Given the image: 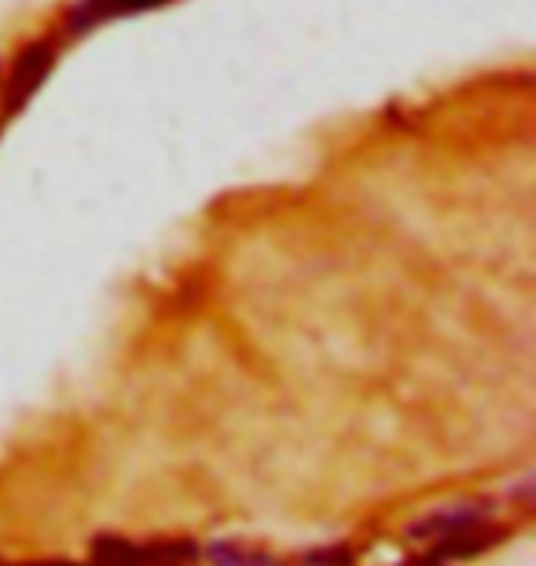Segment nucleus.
<instances>
[{"label": "nucleus", "instance_id": "39448f33", "mask_svg": "<svg viewBox=\"0 0 536 566\" xmlns=\"http://www.w3.org/2000/svg\"><path fill=\"white\" fill-rule=\"evenodd\" d=\"M210 559L217 566H280L265 552H250L243 545H235V541H217V545H210Z\"/></svg>", "mask_w": 536, "mask_h": 566}, {"label": "nucleus", "instance_id": "1a4fd4ad", "mask_svg": "<svg viewBox=\"0 0 536 566\" xmlns=\"http://www.w3.org/2000/svg\"><path fill=\"white\" fill-rule=\"evenodd\" d=\"M169 566H177V563H169Z\"/></svg>", "mask_w": 536, "mask_h": 566}, {"label": "nucleus", "instance_id": "6e6552de", "mask_svg": "<svg viewBox=\"0 0 536 566\" xmlns=\"http://www.w3.org/2000/svg\"><path fill=\"white\" fill-rule=\"evenodd\" d=\"M30 566H77V563H30Z\"/></svg>", "mask_w": 536, "mask_h": 566}, {"label": "nucleus", "instance_id": "9d476101", "mask_svg": "<svg viewBox=\"0 0 536 566\" xmlns=\"http://www.w3.org/2000/svg\"><path fill=\"white\" fill-rule=\"evenodd\" d=\"M0 566H4V563H0Z\"/></svg>", "mask_w": 536, "mask_h": 566}, {"label": "nucleus", "instance_id": "20e7f679", "mask_svg": "<svg viewBox=\"0 0 536 566\" xmlns=\"http://www.w3.org/2000/svg\"><path fill=\"white\" fill-rule=\"evenodd\" d=\"M93 566H147V556L133 541L104 534L93 541Z\"/></svg>", "mask_w": 536, "mask_h": 566}, {"label": "nucleus", "instance_id": "f03ea898", "mask_svg": "<svg viewBox=\"0 0 536 566\" xmlns=\"http://www.w3.org/2000/svg\"><path fill=\"white\" fill-rule=\"evenodd\" d=\"M507 537L504 526H488V523H474V526H463L455 534H444L438 537V548H433V563L438 559H471L477 552H488L493 545Z\"/></svg>", "mask_w": 536, "mask_h": 566}, {"label": "nucleus", "instance_id": "0eeeda50", "mask_svg": "<svg viewBox=\"0 0 536 566\" xmlns=\"http://www.w3.org/2000/svg\"><path fill=\"white\" fill-rule=\"evenodd\" d=\"M353 563V552L349 548H324V552H313L309 566H349Z\"/></svg>", "mask_w": 536, "mask_h": 566}, {"label": "nucleus", "instance_id": "f257e3e1", "mask_svg": "<svg viewBox=\"0 0 536 566\" xmlns=\"http://www.w3.org/2000/svg\"><path fill=\"white\" fill-rule=\"evenodd\" d=\"M52 71V49L49 44H30V49H22V55L11 66V77H8V107L19 111L27 99L38 93V85L49 77Z\"/></svg>", "mask_w": 536, "mask_h": 566}, {"label": "nucleus", "instance_id": "7ed1b4c3", "mask_svg": "<svg viewBox=\"0 0 536 566\" xmlns=\"http://www.w3.org/2000/svg\"><path fill=\"white\" fill-rule=\"evenodd\" d=\"M485 507H488V501H466L460 507H441V512H433L430 518L412 526V537H444L463 526L485 523Z\"/></svg>", "mask_w": 536, "mask_h": 566}, {"label": "nucleus", "instance_id": "423d86ee", "mask_svg": "<svg viewBox=\"0 0 536 566\" xmlns=\"http://www.w3.org/2000/svg\"><path fill=\"white\" fill-rule=\"evenodd\" d=\"M162 4H169V0H93V8L88 11H82L77 15V22H82L85 15H93L88 22H96V19H104V15H136V11H147V8H162Z\"/></svg>", "mask_w": 536, "mask_h": 566}]
</instances>
